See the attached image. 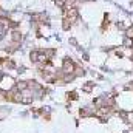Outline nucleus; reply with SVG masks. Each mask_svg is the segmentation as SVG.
<instances>
[{"label": "nucleus", "instance_id": "obj_1", "mask_svg": "<svg viewBox=\"0 0 133 133\" xmlns=\"http://www.w3.org/2000/svg\"><path fill=\"white\" fill-rule=\"evenodd\" d=\"M76 64L70 59V57H65V61H64V65H62V70H61V73L64 74V76H68V74H73L74 76V71H76Z\"/></svg>", "mask_w": 133, "mask_h": 133}, {"label": "nucleus", "instance_id": "obj_2", "mask_svg": "<svg viewBox=\"0 0 133 133\" xmlns=\"http://www.w3.org/2000/svg\"><path fill=\"white\" fill-rule=\"evenodd\" d=\"M14 87H16L19 91H25V90H28V81H17V82L14 84Z\"/></svg>", "mask_w": 133, "mask_h": 133}, {"label": "nucleus", "instance_id": "obj_3", "mask_svg": "<svg viewBox=\"0 0 133 133\" xmlns=\"http://www.w3.org/2000/svg\"><path fill=\"white\" fill-rule=\"evenodd\" d=\"M22 40V34L19 30H12V43H20Z\"/></svg>", "mask_w": 133, "mask_h": 133}, {"label": "nucleus", "instance_id": "obj_4", "mask_svg": "<svg viewBox=\"0 0 133 133\" xmlns=\"http://www.w3.org/2000/svg\"><path fill=\"white\" fill-rule=\"evenodd\" d=\"M37 57H39V51H31V54H30V59L33 61L34 64H37Z\"/></svg>", "mask_w": 133, "mask_h": 133}, {"label": "nucleus", "instance_id": "obj_5", "mask_svg": "<svg viewBox=\"0 0 133 133\" xmlns=\"http://www.w3.org/2000/svg\"><path fill=\"white\" fill-rule=\"evenodd\" d=\"M62 26H64V30H68V28L71 26V22H70L68 19H65V17H64V22H62Z\"/></svg>", "mask_w": 133, "mask_h": 133}, {"label": "nucleus", "instance_id": "obj_6", "mask_svg": "<svg viewBox=\"0 0 133 133\" xmlns=\"http://www.w3.org/2000/svg\"><path fill=\"white\" fill-rule=\"evenodd\" d=\"M84 91H87V93H90V91H91V84H87V85L84 87Z\"/></svg>", "mask_w": 133, "mask_h": 133}]
</instances>
